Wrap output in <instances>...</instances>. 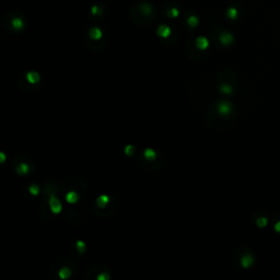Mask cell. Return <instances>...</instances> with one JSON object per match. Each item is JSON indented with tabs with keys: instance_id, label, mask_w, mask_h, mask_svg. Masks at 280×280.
<instances>
[{
	"instance_id": "cell-15",
	"label": "cell",
	"mask_w": 280,
	"mask_h": 280,
	"mask_svg": "<svg viewBox=\"0 0 280 280\" xmlns=\"http://www.w3.org/2000/svg\"><path fill=\"white\" fill-rule=\"evenodd\" d=\"M221 90H222L223 92H225V93H230L231 91H232V89H231L230 87H228V85H224V87L221 88Z\"/></svg>"
},
{
	"instance_id": "cell-7",
	"label": "cell",
	"mask_w": 280,
	"mask_h": 280,
	"mask_svg": "<svg viewBox=\"0 0 280 280\" xmlns=\"http://www.w3.org/2000/svg\"><path fill=\"white\" fill-rule=\"evenodd\" d=\"M252 264H253V257L251 255H246V256H244V257L242 258V265H243V267L247 268V267H250Z\"/></svg>"
},
{
	"instance_id": "cell-2",
	"label": "cell",
	"mask_w": 280,
	"mask_h": 280,
	"mask_svg": "<svg viewBox=\"0 0 280 280\" xmlns=\"http://www.w3.org/2000/svg\"><path fill=\"white\" fill-rule=\"evenodd\" d=\"M220 41L224 45H229V44H231L233 42V36L231 34H229V33H222L220 36Z\"/></svg>"
},
{
	"instance_id": "cell-4",
	"label": "cell",
	"mask_w": 280,
	"mask_h": 280,
	"mask_svg": "<svg viewBox=\"0 0 280 280\" xmlns=\"http://www.w3.org/2000/svg\"><path fill=\"white\" fill-rule=\"evenodd\" d=\"M219 111L222 115H228L231 111V105L229 103H221L220 106H219Z\"/></svg>"
},
{
	"instance_id": "cell-12",
	"label": "cell",
	"mask_w": 280,
	"mask_h": 280,
	"mask_svg": "<svg viewBox=\"0 0 280 280\" xmlns=\"http://www.w3.org/2000/svg\"><path fill=\"white\" fill-rule=\"evenodd\" d=\"M102 13V11H101V9L99 7H96V6H94V7L92 8V14L96 15V14H101Z\"/></svg>"
},
{
	"instance_id": "cell-11",
	"label": "cell",
	"mask_w": 280,
	"mask_h": 280,
	"mask_svg": "<svg viewBox=\"0 0 280 280\" xmlns=\"http://www.w3.org/2000/svg\"><path fill=\"white\" fill-rule=\"evenodd\" d=\"M236 15H238V11H236V9H234V8H231V9H229L228 10V17L231 18V19H235L236 18Z\"/></svg>"
},
{
	"instance_id": "cell-13",
	"label": "cell",
	"mask_w": 280,
	"mask_h": 280,
	"mask_svg": "<svg viewBox=\"0 0 280 280\" xmlns=\"http://www.w3.org/2000/svg\"><path fill=\"white\" fill-rule=\"evenodd\" d=\"M178 13H180V12H178L177 9L173 8V9H171V10H170V12H169V15H170V17H177Z\"/></svg>"
},
{
	"instance_id": "cell-14",
	"label": "cell",
	"mask_w": 280,
	"mask_h": 280,
	"mask_svg": "<svg viewBox=\"0 0 280 280\" xmlns=\"http://www.w3.org/2000/svg\"><path fill=\"white\" fill-rule=\"evenodd\" d=\"M76 198H77V195H75L73 192H70L69 195L67 196V199L68 200H71V203H75Z\"/></svg>"
},
{
	"instance_id": "cell-6",
	"label": "cell",
	"mask_w": 280,
	"mask_h": 280,
	"mask_svg": "<svg viewBox=\"0 0 280 280\" xmlns=\"http://www.w3.org/2000/svg\"><path fill=\"white\" fill-rule=\"evenodd\" d=\"M12 26L14 29H17V30H20V29L23 28V25H24V23H23V21L21 20L20 18H14L12 20Z\"/></svg>"
},
{
	"instance_id": "cell-8",
	"label": "cell",
	"mask_w": 280,
	"mask_h": 280,
	"mask_svg": "<svg viewBox=\"0 0 280 280\" xmlns=\"http://www.w3.org/2000/svg\"><path fill=\"white\" fill-rule=\"evenodd\" d=\"M141 11H142L143 14H150L152 12V7L148 3H142L141 5Z\"/></svg>"
},
{
	"instance_id": "cell-1",
	"label": "cell",
	"mask_w": 280,
	"mask_h": 280,
	"mask_svg": "<svg viewBox=\"0 0 280 280\" xmlns=\"http://www.w3.org/2000/svg\"><path fill=\"white\" fill-rule=\"evenodd\" d=\"M158 34L160 35L161 37H168L171 34V29L166 25H161L160 28L158 29Z\"/></svg>"
},
{
	"instance_id": "cell-10",
	"label": "cell",
	"mask_w": 280,
	"mask_h": 280,
	"mask_svg": "<svg viewBox=\"0 0 280 280\" xmlns=\"http://www.w3.org/2000/svg\"><path fill=\"white\" fill-rule=\"evenodd\" d=\"M256 223H257V225L259 228H264V227H266V225H267L268 221H267V219H266V218H258L257 221H256Z\"/></svg>"
},
{
	"instance_id": "cell-3",
	"label": "cell",
	"mask_w": 280,
	"mask_h": 280,
	"mask_svg": "<svg viewBox=\"0 0 280 280\" xmlns=\"http://www.w3.org/2000/svg\"><path fill=\"white\" fill-rule=\"evenodd\" d=\"M208 44L209 43H208V40L206 37H198L197 42H196V45L200 49H206L208 47Z\"/></svg>"
},
{
	"instance_id": "cell-5",
	"label": "cell",
	"mask_w": 280,
	"mask_h": 280,
	"mask_svg": "<svg viewBox=\"0 0 280 280\" xmlns=\"http://www.w3.org/2000/svg\"><path fill=\"white\" fill-rule=\"evenodd\" d=\"M90 36H91V38H93V40H99V38L102 37V32H101L100 29L93 28V29H91V31H90Z\"/></svg>"
},
{
	"instance_id": "cell-9",
	"label": "cell",
	"mask_w": 280,
	"mask_h": 280,
	"mask_svg": "<svg viewBox=\"0 0 280 280\" xmlns=\"http://www.w3.org/2000/svg\"><path fill=\"white\" fill-rule=\"evenodd\" d=\"M187 23H188V25L189 26H196V25L199 23V20L197 19V17H195V15H192V17H189L188 18V20H187Z\"/></svg>"
},
{
	"instance_id": "cell-16",
	"label": "cell",
	"mask_w": 280,
	"mask_h": 280,
	"mask_svg": "<svg viewBox=\"0 0 280 280\" xmlns=\"http://www.w3.org/2000/svg\"><path fill=\"white\" fill-rule=\"evenodd\" d=\"M275 231L280 233V221H278V222L275 224Z\"/></svg>"
}]
</instances>
